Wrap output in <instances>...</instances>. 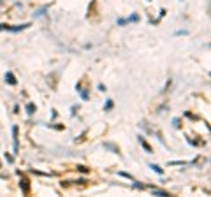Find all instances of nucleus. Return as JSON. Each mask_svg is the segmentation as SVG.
Instances as JSON below:
<instances>
[{"label": "nucleus", "instance_id": "nucleus-1", "mask_svg": "<svg viewBox=\"0 0 211 197\" xmlns=\"http://www.w3.org/2000/svg\"><path fill=\"white\" fill-rule=\"evenodd\" d=\"M13 137H14V152L18 153V150H19V143H18V127H16V125L13 127Z\"/></svg>", "mask_w": 211, "mask_h": 197}, {"label": "nucleus", "instance_id": "nucleus-2", "mask_svg": "<svg viewBox=\"0 0 211 197\" xmlns=\"http://www.w3.org/2000/svg\"><path fill=\"white\" fill-rule=\"evenodd\" d=\"M19 174H21V173H19ZM19 185H21V188H23V192H25V194L30 192V185H28V179L25 178L23 174H21V183H19Z\"/></svg>", "mask_w": 211, "mask_h": 197}, {"label": "nucleus", "instance_id": "nucleus-3", "mask_svg": "<svg viewBox=\"0 0 211 197\" xmlns=\"http://www.w3.org/2000/svg\"><path fill=\"white\" fill-rule=\"evenodd\" d=\"M5 81H7V83H9V85H16V77H14V74L13 72H7V74H5Z\"/></svg>", "mask_w": 211, "mask_h": 197}, {"label": "nucleus", "instance_id": "nucleus-4", "mask_svg": "<svg viewBox=\"0 0 211 197\" xmlns=\"http://www.w3.org/2000/svg\"><path fill=\"white\" fill-rule=\"evenodd\" d=\"M141 144H143V148H144V150H146V152H150V153H151V146H150V144L146 143L144 139H141Z\"/></svg>", "mask_w": 211, "mask_h": 197}, {"label": "nucleus", "instance_id": "nucleus-5", "mask_svg": "<svg viewBox=\"0 0 211 197\" xmlns=\"http://www.w3.org/2000/svg\"><path fill=\"white\" fill-rule=\"evenodd\" d=\"M150 167H151L153 171H155V173H158V174H162V169L158 166H155V164H150Z\"/></svg>", "mask_w": 211, "mask_h": 197}, {"label": "nucleus", "instance_id": "nucleus-6", "mask_svg": "<svg viewBox=\"0 0 211 197\" xmlns=\"http://www.w3.org/2000/svg\"><path fill=\"white\" fill-rule=\"evenodd\" d=\"M27 109H28V113H30V114H32V113H34V111H35V106H34V104H28V106H27Z\"/></svg>", "mask_w": 211, "mask_h": 197}]
</instances>
